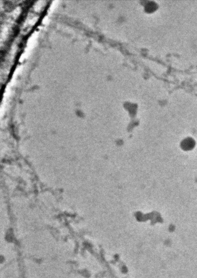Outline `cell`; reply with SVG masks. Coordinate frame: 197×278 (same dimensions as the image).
Returning <instances> with one entry per match:
<instances>
[{
    "label": "cell",
    "instance_id": "1",
    "mask_svg": "<svg viewBox=\"0 0 197 278\" xmlns=\"http://www.w3.org/2000/svg\"><path fill=\"white\" fill-rule=\"evenodd\" d=\"M195 142L192 139L188 138L183 141V147L185 150H191L195 147Z\"/></svg>",
    "mask_w": 197,
    "mask_h": 278
}]
</instances>
